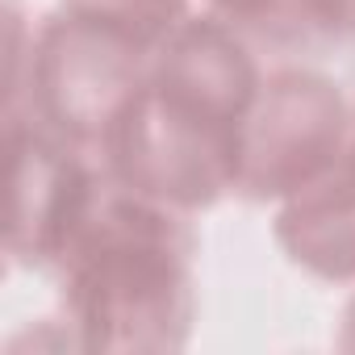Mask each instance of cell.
Listing matches in <instances>:
<instances>
[{
  "label": "cell",
  "instance_id": "5",
  "mask_svg": "<svg viewBox=\"0 0 355 355\" xmlns=\"http://www.w3.org/2000/svg\"><path fill=\"white\" fill-rule=\"evenodd\" d=\"M5 138L13 155L9 259L26 272H55L109 171L34 117H9Z\"/></svg>",
  "mask_w": 355,
  "mask_h": 355
},
{
  "label": "cell",
  "instance_id": "8",
  "mask_svg": "<svg viewBox=\"0 0 355 355\" xmlns=\"http://www.w3.org/2000/svg\"><path fill=\"white\" fill-rule=\"evenodd\" d=\"M59 5L80 17H92L101 26H113V30L146 42L150 51L184 17L197 13V0H59Z\"/></svg>",
  "mask_w": 355,
  "mask_h": 355
},
{
  "label": "cell",
  "instance_id": "9",
  "mask_svg": "<svg viewBox=\"0 0 355 355\" xmlns=\"http://www.w3.org/2000/svg\"><path fill=\"white\" fill-rule=\"evenodd\" d=\"M338 347L355 351V297L347 301V313H343V338H338Z\"/></svg>",
  "mask_w": 355,
  "mask_h": 355
},
{
  "label": "cell",
  "instance_id": "1",
  "mask_svg": "<svg viewBox=\"0 0 355 355\" xmlns=\"http://www.w3.org/2000/svg\"><path fill=\"white\" fill-rule=\"evenodd\" d=\"M80 351H180L197 322V230L113 175L55 263Z\"/></svg>",
  "mask_w": 355,
  "mask_h": 355
},
{
  "label": "cell",
  "instance_id": "6",
  "mask_svg": "<svg viewBox=\"0 0 355 355\" xmlns=\"http://www.w3.org/2000/svg\"><path fill=\"white\" fill-rule=\"evenodd\" d=\"M272 239L293 268L326 284H355V155L276 205Z\"/></svg>",
  "mask_w": 355,
  "mask_h": 355
},
{
  "label": "cell",
  "instance_id": "4",
  "mask_svg": "<svg viewBox=\"0 0 355 355\" xmlns=\"http://www.w3.org/2000/svg\"><path fill=\"white\" fill-rule=\"evenodd\" d=\"M355 109L338 80L313 67L268 71L259 101L243 130V163L234 197L280 205L318 175H326L351 146Z\"/></svg>",
  "mask_w": 355,
  "mask_h": 355
},
{
  "label": "cell",
  "instance_id": "10",
  "mask_svg": "<svg viewBox=\"0 0 355 355\" xmlns=\"http://www.w3.org/2000/svg\"><path fill=\"white\" fill-rule=\"evenodd\" d=\"M347 150H351V155H355V130H351V146H347Z\"/></svg>",
  "mask_w": 355,
  "mask_h": 355
},
{
  "label": "cell",
  "instance_id": "7",
  "mask_svg": "<svg viewBox=\"0 0 355 355\" xmlns=\"http://www.w3.org/2000/svg\"><path fill=\"white\" fill-rule=\"evenodd\" d=\"M259 55H318L355 34L351 0H197Z\"/></svg>",
  "mask_w": 355,
  "mask_h": 355
},
{
  "label": "cell",
  "instance_id": "3",
  "mask_svg": "<svg viewBox=\"0 0 355 355\" xmlns=\"http://www.w3.org/2000/svg\"><path fill=\"white\" fill-rule=\"evenodd\" d=\"M243 125L159 88L155 80L117 117L101 167L113 180L175 214H205L239 189Z\"/></svg>",
  "mask_w": 355,
  "mask_h": 355
},
{
  "label": "cell",
  "instance_id": "11",
  "mask_svg": "<svg viewBox=\"0 0 355 355\" xmlns=\"http://www.w3.org/2000/svg\"><path fill=\"white\" fill-rule=\"evenodd\" d=\"M351 5H355V0H351Z\"/></svg>",
  "mask_w": 355,
  "mask_h": 355
},
{
  "label": "cell",
  "instance_id": "2",
  "mask_svg": "<svg viewBox=\"0 0 355 355\" xmlns=\"http://www.w3.org/2000/svg\"><path fill=\"white\" fill-rule=\"evenodd\" d=\"M150 59L146 42L59 5L34 26L26 76L5 96V121L34 117L101 159L117 117L150 80Z\"/></svg>",
  "mask_w": 355,
  "mask_h": 355
}]
</instances>
